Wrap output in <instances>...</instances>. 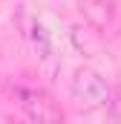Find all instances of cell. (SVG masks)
Masks as SVG:
<instances>
[{
    "label": "cell",
    "instance_id": "obj_1",
    "mask_svg": "<svg viewBox=\"0 0 121 124\" xmlns=\"http://www.w3.org/2000/svg\"><path fill=\"white\" fill-rule=\"evenodd\" d=\"M69 93H72V98H75L81 107L98 110V107H107V101H110V84L101 78V72L81 66V69L75 72L72 84H69Z\"/></svg>",
    "mask_w": 121,
    "mask_h": 124
},
{
    "label": "cell",
    "instance_id": "obj_2",
    "mask_svg": "<svg viewBox=\"0 0 121 124\" xmlns=\"http://www.w3.org/2000/svg\"><path fill=\"white\" fill-rule=\"evenodd\" d=\"M20 107L32 124H60L63 110L46 90H20Z\"/></svg>",
    "mask_w": 121,
    "mask_h": 124
},
{
    "label": "cell",
    "instance_id": "obj_3",
    "mask_svg": "<svg viewBox=\"0 0 121 124\" xmlns=\"http://www.w3.org/2000/svg\"><path fill=\"white\" fill-rule=\"evenodd\" d=\"M81 12L95 32H110L118 17L115 0H81Z\"/></svg>",
    "mask_w": 121,
    "mask_h": 124
},
{
    "label": "cell",
    "instance_id": "obj_4",
    "mask_svg": "<svg viewBox=\"0 0 121 124\" xmlns=\"http://www.w3.org/2000/svg\"><path fill=\"white\" fill-rule=\"evenodd\" d=\"M69 40H72V46H75L81 55H87V58H95V55L101 52V32H95L92 26L75 23V26L69 29Z\"/></svg>",
    "mask_w": 121,
    "mask_h": 124
},
{
    "label": "cell",
    "instance_id": "obj_5",
    "mask_svg": "<svg viewBox=\"0 0 121 124\" xmlns=\"http://www.w3.org/2000/svg\"><path fill=\"white\" fill-rule=\"evenodd\" d=\"M32 43H35V49H38L40 58H49L52 55V38H49L46 26H40V23L32 26Z\"/></svg>",
    "mask_w": 121,
    "mask_h": 124
},
{
    "label": "cell",
    "instance_id": "obj_6",
    "mask_svg": "<svg viewBox=\"0 0 121 124\" xmlns=\"http://www.w3.org/2000/svg\"><path fill=\"white\" fill-rule=\"evenodd\" d=\"M107 107H110V113H113V118L115 121H121V90L115 95L110 93V101H107Z\"/></svg>",
    "mask_w": 121,
    "mask_h": 124
}]
</instances>
